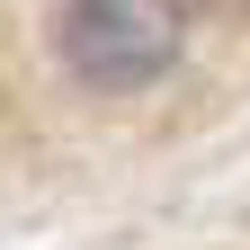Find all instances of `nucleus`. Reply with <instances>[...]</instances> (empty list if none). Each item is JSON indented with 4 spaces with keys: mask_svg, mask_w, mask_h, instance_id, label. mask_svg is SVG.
I'll use <instances>...</instances> for the list:
<instances>
[{
    "mask_svg": "<svg viewBox=\"0 0 250 250\" xmlns=\"http://www.w3.org/2000/svg\"><path fill=\"white\" fill-rule=\"evenodd\" d=\"M179 36H188V0H62V27H54L62 72L107 99L161 81L179 62Z\"/></svg>",
    "mask_w": 250,
    "mask_h": 250,
    "instance_id": "1",
    "label": "nucleus"
}]
</instances>
